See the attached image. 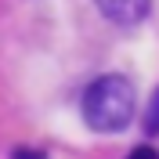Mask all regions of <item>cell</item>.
Segmentation results:
<instances>
[{
  "label": "cell",
  "mask_w": 159,
  "mask_h": 159,
  "mask_svg": "<svg viewBox=\"0 0 159 159\" xmlns=\"http://www.w3.org/2000/svg\"><path fill=\"white\" fill-rule=\"evenodd\" d=\"M130 116H134V83L127 76L109 72L83 90V119L90 130L119 134L123 127H130Z\"/></svg>",
  "instance_id": "cell-1"
},
{
  "label": "cell",
  "mask_w": 159,
  "mask_h": 159,
  "mask_svg": "<svg viewBox=\"0 0 159 159\" xmlns=\"http://www.w3.org/2000/svg\"><path fill=\"white\" fill-rule=\"evenodd\" d=\"M98 11L116 25H138L148 15V0H94Z\"/></svg>",
  "instance_id": "cell-2"
},
{
  "label": "cell",
  "mask_w": 159,
  "mask_h": 159,
  "mask_svg": "<svg viewBox=\"0 0 159 159\" xmlns=\"http://www.w3.org/2000/svg\"><path fill=\"white\" fill-rule=\"evenodd\" d=\"M145 130H148V134H159V87H156V94H152L148 109H145Z\"/></svg>",
  "instance_id": "cell-3"
},
{
  "label": "cell",
  "mask_w": 159,
  "mask_h": 159,
  "mask_svg": "<svg viewBox=\"0 0 159 159\" xmlns=\"http://www.w3.org/2000/svg\"><path fill=\"white\" fill-rule=\"evenodd\" d=\"M11 159H47V156L36 152V148H15V152H11Z\"/></svg>",
  "instance_id": "cell-4"
},
{
  "label": "cell",
  "mask_w": 159,
  "mask_h": 159,
  "mask_svg": "<svg viewBox=\"0 0 159 159\" xmlns=\"http://www.w3.org/2000/svg\"><path fill=\"white\" fill-rule=\"evenodd\" d=\"M130 159H159V152H152L148 145H141L138 152H130Z\"/></svg>",
  "instance_id": "cell-5"
}]
</instances>
